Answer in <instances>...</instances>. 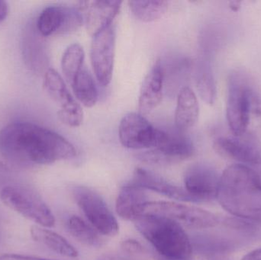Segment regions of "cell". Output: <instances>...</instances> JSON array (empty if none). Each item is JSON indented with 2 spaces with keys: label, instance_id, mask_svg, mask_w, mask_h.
Instances as JSON below:
<instances>
[{
  "label": "cell",
  "instance_id": "obj_1",
  "mask_svg": "<svg viewBox=\"0 0 261 260\" xmlns=\"http://www.w3.org/2000/svg\"><path fill=\"white\" fill-rule=\"evenodd\" d=\"M0 154L19 164H50L76 156L74 146L58 133L31 122L9 124L0 131Z\"/></svg>",
  "mask_w": 261,
  "mask_h": 260
},
{
  "label": "cell",
  "instance_id": "obj_2",
  "mask_svg": "<svg viewBox=\"0 0 261 260\" xmlns=\"http://www.w3.org/2000/svg\"><path fill=\"white\" fill-rule=\"evenodd\" d=\"M216 198L231 215L261 223V170L244 164L228 166L220 177Z\"/></svg>",
  "mask_w": 261,
  "mask_h": 260
},
{
  "label": "cell",
  "instance_id": "obj_3",
  "mask_svg": "<svg viewBox=\"0 0 261 260\" xmlns=\"http://www.w3.org/2000/svg\"><path fill=\"white\" fill-rule=\"evenodd\" d=\"M226 115L234 135H260L261 96L242 72H234L230 76Z\"/></svg>",
  "mask_w": 261,
  "mask_h": 260
},
{
  "label": "cell",
  "instance_id": "obj_4",
  "mask_svg": "<svg viewBox=\"0 0 261 260\" xmlns=\"http://www.w3.org/2000/svg\"><path fill=\"white\" fill-rule=\"evenodd\" d=\"M135 224L137 230L156 250V254L172 259H190L191 240L180 224L154 215H142Z\"/></svg>",
  "mask_w": 261,
  "mask_h": 260
},
{
  "label": "cell",
  "instance_id": "obj_5",
  "mask_svg": "<svg viewBox=\"0 0 261 260\" xmlns=\"http://www.w3.org/2000/svg\"><path fill=\"white\" fill-rule=\"evenodd\" d=\"M0 199L24 218L44 227H52L55 218L42 198L30 189L18 186H8L0 192Z\"/></svg>",
  "mask_w": 261,
  "mask_h": 260
},
{
  "label": "cell",
  "instance_id": "obj_6",
  "mask_svg": "<svg viewBox=\"0 0 261 260\" xmlns=\"http://www.w3.org/2000/svg\"><path fill=\"white\" fill-rule=\"evenodd\" d=\"M143 215L165 217L180 225L195 229L211 228L220 222L215 214L208 211L170 201H147Z\"/></svg>",
  "mask_w": 261,
  "mask_h": 260
},
{
  "label": "cell",
  "instance_id": "obj_7",
  "mask_svg": "<svg viewBox=\"0 0 261 260\" xmlns=\"http://www.w3.org/2000/svg\"><path fill=\"white\" fill-rule=\"evenodd\" d=\"M73 198L95 230L105 236L113 237L119 230L117 220L103 198L90 188L77 186L72 190Z\"/></svg>",
  "mask_w": 261,
  "mask_h": 260
},
{
  "label": "cell",
  "instance_id": "obj_8",
  "mask_svg": "<svg viewBox=\"0 0 261 260\" xmlns=\"http://www.w3.org/2000/svg\"><path fill=\"white\" fill-rule=\"evenodd\" d=\"M195 147L193 141L184 133L164 131L159 145L150 151L138 154L142 163L156 166H167L187 160L193 157Z\"/></svg>",
  "mask_w": 261,
  "mask_h": 260
},
{
  "label": "cell",
  "instance_id": "obj_9",
  "mask_svg": "<svg viewBox=\"0 0 261 260\" xmlns=\"http://www.w3.org/2000/svg\"><path fill=\"white\" fill-rule=\"evenodd\" d=\"M164 132L153 127L139 113L124 116L119 127L121 143L128 149H153L161 141Z\"/></svg>",
  "mask_w": 261,
  "mask_h": 260
},
{
  "label": "cell",
  "instance_id": "obj_10",
  "mask_svg": "<svg viewBox=\"0 0 261 260\" xmlns=\"http://www.w3.org/2000/svg\"><path fill=\"white\" fill-rule=\"evenodd\" d=\"M116 42V31L113 24L93 37L90 59L96 79L102 86H107L113 78Z\"/></svg>",
  "mask_w": 261,
  "mask_h": 260
},
{
  "label": "cell",
  "instance_id": "obj_11",
  "mask_svg": "<svg viewBox=\"0 0 261 260\" xmlns=\"http://www.w3.org/2000/svg\"><path fill=\"white\" fill-rule=\"evenodd\" d=\"M216 152L227 158L248 165H261V141L253 134L222 136L214 141Z\"/></svg>",
  "mask_w": 261,
  "mask_h": 260
},
{
  "label": "cell",
  "instance_id": "obj_12",
  "mask_svg": "<svg viewBox=\"0 0 261 260\" xmlns=\"http://www.w3.org/2000/svg\"><path fill=\"white\" fill-rule=\"evenodd\" d=\"M83 25L76 8L51 6L45 8L37 21V30L41 36L68 35L76 32Z\"/></svg>",
  "mask_w": 261,
  "mask_h": 260
},
{
  "label": "cell",
  "instance_id": "obj_13",
  "mask_svg": "<svg viewBox=\"0 0 261 260\" xmlns=\"http://www.w3.org/2000/svg\"><path fill=\"white\" fill-rule=\"evenodd\" d=\"M121 1H79L78 12L87 32L95 36L113 24L120 12Z\"/></svg>",
  "mask_w": 261,
  "mask_h": 260
},
{
  "label": "cell",
  "instance_id": "obj_14",
  "mask_svg": "<svg viewBox=\"0 0 261 260\" xmlns=\"http://www.w3.org/2000/svg\"><path fill=\"white\" fill-rule=\"evenodd\" d=\"M219 181L220 177L216 169L205 163L193 164L184 175L186 191L196 203L216 198Z\"/></svg>",
  "mask_w": 261,
  "mask_h": 260
},
{
  "label": "cell",
  "instance_id": "obj_15",
  "mask_svg": "<svg viewBox=\"0 0 261 260\" xmlns=\"http://www.w3.org/2000/svg\"><path fill=\"white\" fill-rule=\"evenodd\" d=\"M164 74L160 59L155 61L144 77L138 98L139 114H150L161 104L163 98Z\"/></svg>",
  "mask_w": 261,
  "mask_h": 260
},
{
  "label": "cell",
  "instance_id": "obj_16",
  "mask_svg": "<svg viewBox=\"0 0 261 260\" xmlns=\"http://www.w3.org/2000/svg\"><path fill=\"white\" fill-rule=\"evenodd\" d=\"M132 183L141 186L144 189H149L162 194L169 198L179 201L196 203V200L186 191V189L172 184L162 177L141 168L135 169Z\"/></svg>",
  "mask_w": 261,
  "mask_h": 260
},
{
  "label": "cell",
  "instance_id": "obj_17",
  "mask_svg": "<svg viewBox=\"0 0 261 260\" xmlns=\"http://www.w3.org/2000/svg\"><path fill=\"white\" fill-rule=\"evenodd\" d=\"M147 198V195L141 186L133 183L125 185L118 195L116 212L123 219L135 221L143 215Z\"/></svg>",
  "mask_w": 261,
  "mask_h": 260
},
{
  "label": "cell",
  "instance_id": "obj_18",
  "mask_svg": "<svg viewBox=\"0 0 261 260\" xmlns=\"http://www.w3.org/2000/svg\"><path fill=\"white\" fill-rule=\"evenodd\" d=\"M199 105L194 92L184 86L178 93L175 111V125L178 131L185 133L193 128L199 119Z\"/></svg>",
  "mask_w": 261,
  "mask_h": 260
},
{
  "label": "cell",
  "instance_id": "obj_19",
  "mask_svg": "<svg viewBox=\"0 0 261 260\" xmlns=\"http://www.w3.org/2000/svg\"><path fill=\"white\" fill-rule=\"evenodd\" d=\"M30 233L34 241L45 246L55 253L66 257H77V250L58 234L38 226H32Z\"/></svg>",
  "mask_w": 261,
  "mask_h": 260
},
{
  "label": "cell",
  "instance_id": "obj_20",
  "mask_svg": "<svg viewBox=\"0 0 261 260\" xmlns=\"http://www.w3.org/2000/svg\"><path fill=\"white\" fill-rule=\"evenodd\" d=\"M70 85L76 99L84 106L92 108L96 105L99 98L97 88L93 76L85 67Z\"/></svg>",
  "mask_w": 261,
  "mask_h": 260
},
{
  "label": "cell",
  "instance_id": "obj_21",
  "mask_svg": "<svg viewBox=\"0 0 261 260\" xmlns=\"http://www.w3.org/2000/svg\"><path fill=\"white\" fill-rule=\"evenodd\" d=\"M43 86L47 96L61 108L74 99L64 79L55 69L49 68L46 70Z\"/></svg>",
  "mask_w": 261,
  "mask_h": 260
},
{
  "label": "cell",
  "instance_id": "obj_22",
  "mask_svg": "<svg viewBox=\"0 0 261 260\" xmlns=\"http://www.w3.org/2000/svg\"><path fill=\"white\" fill-rule=\"evenodd\" d=\"M84 59L85 53L79 44H71L64 51L61 60V68L64 78L70 85L85 67Z\"/></svg>",
  "mask_w": 261,
  "mask_h": 260
},
{
  "label": "cell",
  "instance_id": "obj_23",
  "mask_svg": "<svg viewBox=\"0 0 261 260\" xmlns=\"http://www.w3.org/2000/svg\"><path fill=\"white\" fill-rule=\"evenodd\" d=\"M67 228L73 238L80 242L92 247H100L103 245V240L99 233L80 217H70L67 221Z\"/></svg>",
  "mask_w": 261,
  "mask_h": 260
},
{
  "label": "cell",
  "instance_id": "obj_24",
  "mask_svg": "<svg viewBox=\"0 0 261 260\" xmlns=\"http://www.w3.org/2000/svg\"><path fill=\"white\" fill-rule=\"evenodd\" d=\"M130 11L137 19L143 22H151L162 18L167 9V1H130Z\"/></svg>",
  "mask_w": 261,
  "mask_h": 260
},
{
  "label": "cell",
  "instance_id": "obj_25",
  "mask_svg": "<svg viewBox=\"0 0 261 260\" xmlns=\"http://www.w3.org/2000/svg\"><path fill=\"white\" fill-rule=\"evenodd\" d=\"M196 88L201 99L208 105H213L216 99V85L210 69L200 68L196 76Z\"/></svg>",
  "mask_w": 261,
  "mask_h": 260
},
{
  "label": "cell",
  "instance_id": "obj_26",
  "mask_svg": "<svg viewBox=\"0 0 261 260\" xmlns=\"http://www.w3.org/2000/svg\"><path fill=\"white\" fill-rule=\"evenodd\" d=\"M84 111L81 105L73 99L72 102L60 108L58 112L59 120L69 127H79L84 121Z\"/></svg>",
  "mask_w": 261,
  "mask_h": 260
},
{
  "label": "cell",
  "instance_id": "obj_27",
  "mask_svg": "<svg viewBox=\"0 0 261 260\" xmlns=\"http://www.w3.org/2000/svg\"><path fill=\"white\" fill-rule=\"evenodd\" d=\"M122 249L125 252L132 254H138L144 252V247L135 240L128 239L123 241L122 244Z\"/></svg>",
  "mask_w": 261,
  "mask_h": 260
},
{
  "label": "cell",
  "instance_id": "obj_28",
  "mask_svg": "<svg viewBox=\"0 0 261 260\" xmlns=\"http://www.w3.org/2000/svg\"><path fill=\"white\" fill-rule=\"evenodd\" d=\"M0 260H55L36 257V256H24L18 254H4L0 256Z\"/></svg>",
  "mask_w": 261,
  "mask_h": 260
},
{
  "label": "cell",
  "instance_id": "obj_29",
  "mask_svg": "<svg viewBox=\"0 0 261 260\" xmlns=\"http://www.w3.org/2000/svg\"><path fill=\"white\" fill-rule=\"evenodd\" d=\"M9 5L6 2L0 0V22L4 21L7 18L9 14Z\"/></svg>",
  "mask_w": 261,
  "mask_h": 260
},
{
  "label": "cell",
  "instance_id": "obj_30",
  "mask_svg": "<svg viewBox=\"0 0 261 260\" xmlns=\"http://www.w3.org/2000/svg\"><path fill=\"white\" fill-rule=\"evenodd\" d=\"M242 260H261V249L250 252Z\"/></svg>",
  "mask_w": 261,
  "mask_h": 260
},
{
  "label": "cell",
  "instance_id": "obj_31",
  "mask_svg": "<svg viewBox=\"0 0 261 260\" xmlns=\"http://www.w3.org/2000/svg\"><path fill=\"white\" fill-rule=\"evenodd\" d=\"M96 260H125V259L116 255L105 254L99 256Z\"/></svg>",
  "mask_w": 261,
  "mask_h": 260
},
{
  "label": "cell",
  "instance_id": "obj_32",
  "mask_svg": "<svg viewBox=\"0 0 261 260\" xmlns=\"http://www.w3.org/2000/svg\"><path fill=\"white\" fill-rule=\"evenodd\" d=\"M241 4H242V2H230L229 3V7L231 10L234 11V12H238V11L240 9Z\"/></svg>",
  "mask_w": 261,
  "mask_h": 260
},
{
  "label": "cell",
  "instance_id": "obj_33",
  "mask_svg": "<svg viewBox=\"0 0 261 260\" xmlns=\"http://www.w3.org/2000/svg\"><path fill=\"white\" fill-rule=\"evenodd\" d=\"M155 257L158 260H192L190 259H172V258L163 257V256H159V255H155Z\"/></svg>",
  "mask_w": 261,
  "mask_h": 260
},
{
  "label": "cell",
  "instance_id": "obj_34",
  "mask_svg": "<svg viewBox=\"0 0 261 260\" xmlns=\"http://www.w3.org/2000/svg\"></svg>",
  "mask_w": 261,
  "mask_h": 260
}]
</instances>
